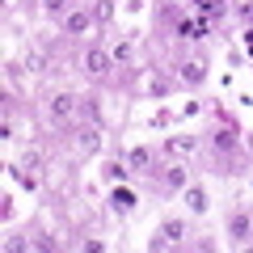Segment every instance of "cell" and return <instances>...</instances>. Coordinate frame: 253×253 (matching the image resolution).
<instances>
[{
	"label": "cell",
	"instance_id": "obj_1",
	"mask_svg": "<svg viewBox=\"0 0 253 253\" xmlns=\"http://www.w3.org/2000/svg\"><path fill=\"white\" fill-rule=\"evenodd\" d=\"M76 110H81V97H76V93H59V97L51 101V118H72Z\"/></svg>",
	"mask_w": 253,
	"mask_h": 253
},
{
	"label": "cell",
	"instance_id": "obj_15",
	"mask_svg": "<svg viewBox=\"0 0 253 253\" xmlns=\"http://www.w3.org/2000/svg\"><path fill=\"white\" fill-rule=\"evenodd\" d=\"M249 46H253V34H249Z\"/></svg>",
	"mask_w": 253,
	"mask_h": 253
},
{
	"label": "cell",
	"instance_id": "obj_6",
	"mask_svg": "<svg viewBox=\"0 0 253 253\" xmlns=\"http://www.w3.org/2000/svg\"><path fill=\"white\" fill-rule=\"evenodd\" d=\"M181 76H186V81H203V76H207V63H203V59L181 63Z\"/></svg>",
	"mask_w": 253,
	"mask_h": 253
},
{
	"label": "cell",
	"instance_id": "obj_8",
	"mask_svg": "<svg viewBox=\"0 0 253 253\" xmlns=\"http://www.w3.org/2000/svg\"><path fill=\"white\" fill-rule=\"evenodd\" d=\"M181 236H186V224L181 219H169L165 224V241H181Z\"/></svg>",
	"mask_w": 253,
	"mask_h": 253
},
{
	"label": "cell",
	"instance_id": "obj_9",
	"mask_svg": "<svg viewBox=\"0 0 253 253\" xmlns=\"http://www.w3.org/2000/svg\"><path fill=\"white\" fill-rule=\"evenodd\" d=\"M148 161H152V156H148V148H135V152H131V169H135V173H144Z\"/></svg>",
	"mask_w": 253,
	"mask_h": 253
},
{
	"label": "cell",
	"instance_id": "obj_5",
	"mask_svg": "<svg viewBox=\"0 0 253 253\" xmlns=\"http://www.w3.org/2000/svg\"><path fill=\"white\" fill-rule=\"evenodd\" d=\"M89 26H93V17H89L84 9L68 13V34H89Z\"/></svg>",
	"mask_w": 253,
	"mask_h": 253
},
{
	"label": "cell",
	"instance_id": "obj_12",
	"mask_svg": "<svg viewBox=\"0 0 253 253\" xmlns=\"http://www.w3.org/2000/svg\"><path fill=\"white\" fill-rule=\"evenodd\" d=\"M110 55H114V63H131V55H135V51H131V46H126V42H118V46H114V51H110Z\"/></svg>",
	"mask_w": 253,
	"mask_h": 253
},
{
	"label": "cell",
	"instance_id": "obj_2",
	"mask_svg": "<svg viewBox=\"0 0 253 253\" xmlns=\"http://www.w3.org/2000/svg\"><path fill=\"white\" fill-rule=\"evenodd\" d=\"M110 63H114V55H106V51H89V55H84V68H89L93 76H106Z\"/></svg>",
	"mask_w": 253,
	"mask_h": 253
},
{
	"label": "cell",
	"instance_id": "obj_3",
	"mask_svg": "<svg viewBox=\"0 0 253 253\" xmlns=\"http://www.w3.org/2000/svg\"><path fill=\"white\" fill-rule=\"evenodd\" d=\"M17 169H21V177H26L30 186H34V181H38V169H42V156H38V152H26Z\"/></svg>",
	"mask_w": 253,
	"mask_h": 253
},
{
	"label": "cell",
	"instance_id": "obj_13",
	"mask_svg": "<svg viewBox=\"0 0 253 253\" xmlns=\"http://www.w3.org/2000/svg\"><path fill=\"white\" fill-rule=\"evenodd\" d=\"M93 148H97V135H93V131H89V135H81V152H93Z\"/></svg>",
	"mask_w": 253,
	"mask_h": 253
},
{
	"label": "cell",
	"instance_id": "obj_14",
	"mask_svg": "<svg viewBox=\"0 0 253 253\" xmlns=\"http://www.w3.org/2000/svg\"><path fill=\"white\" fill-rule=\"evenodd\" d=\"M63 4H68V0H42V9H46V13H59Z\"/></svg>",
	"mask_w": 253,
	"mask_h": 253
},
{
	"label": "cell",
	"instance_id": "obj_11",
	"mask_svg": "<svg viewBox=\"0 0 253 253\" xmlns=\"http://www.w3.org/2000/svg\"><path fill=\"white\" fill-rule=\"evenodd\" d=\"M114 207H118V211L135 207V194H131V190H114Z\"/></svg>",
	"mask_w": 253,
	"mask_h": 253
},
{
	"label": "cell",
	"instance_id": "obj_7",
	"mask_svg": "<svg viewBox=\"0 0 253 253\" xmlns=\"http://www.w3.org/2000/svg\"><path fill=\"white\" fill-rule=\"evenodd\" d=\"M186 199H190V207H194V211H207V194H203L199 186H190V190H186Z\"/></svg>",
	"mask_w": 253,
	"mask_h": 253
},
{
	"label": "cell",
	"instance_id": "obj_10",
	"mask_svg": "<svg viewBox=\"0 0 253 253\" xmlns=\"http://www.w3.org/2000/svg\"><path fill=\"white\" fill-rule=\"evenodd\" d=\"M232 236H236V241L249 236V215H232Z\"/></svg>",
	"mask_w": 253,
	"mask_h": 253
},
{
	"label": "cell",
	"instance_id": "obj_4",
	"mask_svg": "<svg viewBox=\"0 0 253 253\" xmlns=\"http://www.w3.org/2000/svg\"><path fill=\"white\" fill-rule=\"evenodd\" d=\"M165 152H169V156H190V152H194V139H190V135H169V139H165Z\"/></svg>",
	"mask_w": 253,
	"mask_h": 253
}]
</instances>
